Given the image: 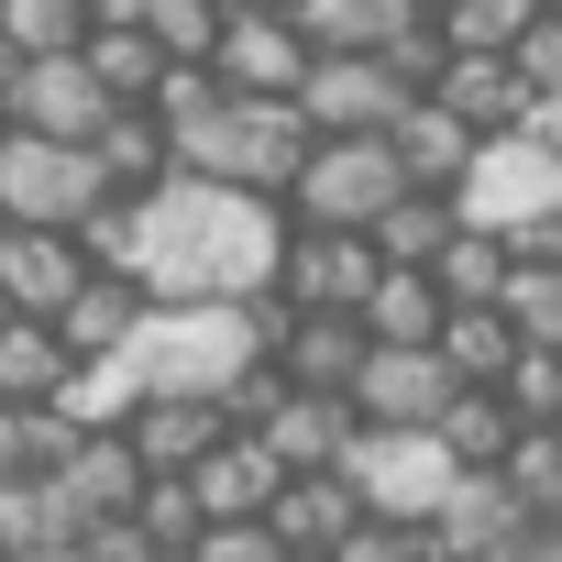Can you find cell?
<instances>
[{"label":"cell","mask_w":562,"mask_h":562,"mask_svg":"<svg viewBox=\"0 0 562 562\" xmlns=\"http://www.w3.org/2000/svg\"><path fill=\"white\" fill-rule=\"evenodd\" d=\"M78 243L133 276L144 299H276V265H288V210L265 188H221V177H166L144 199H100L78 221Z\"/></svg>","instance_id":"cell-1"},{"label":"cell","mask_w":562,"mask_h":562,"mask_svg":"<svg viewBox=\"0 0 562 562\" xmlns=\"http://www.w3.org/2000/svg\"><path fill=\"white\" fill-rule=\"evenodd\" d=\"M321 133H310V111L299 100H243V89H221L188 133H177V166L188 177H221V188H288L299 177V155H310Z\"/></svg>","instance_id":"cell-2"},{"label":"cell","mask_w":562,"mask_h":562,"mask_svg":"<svg viewBox=\"0 0 562 562\" xmlns=\"http://www.w3.org/2000/svg\"><path fill=\"white\" fill-rule=\"evenodd\" d=\"M452 210L474 221V232H540L551 210H562V144L540 133V122H507V133H474V166L452 177Z\"/></svg>","instance_id":"cell-3"},{"label":"cell","mask_w":562,"mask_h":562,"mask_svg":"<svg viewBox=\"0 0 562 562\" xmlns=\"http://www.w3.org/2000/svg\"><path fill=\"white\" fill-rule=\"evenodd\" d=\"M288 199H299V221H321V232H375V221L408 199V166H397L386 133H321V144L299 155Z\"/></svg>","instance_id":"cell-4"},{"label":"cell","mask_w":562,"mask_h":562,"mask_svg":"<svg viewBox=\"0 0 562 562\" xmlns=\"http://www.w3.org/2000/svg\"><path fill=\"white\" fill-rule=\"evenodd\" d=\"M100 199H111L100 144H67V133H0V221H56V232H78Z\"/></svg>","instance_id":"cell-5"},{"label":"cell","mask_w":562,"mask_h":562,"mask_svg":"<svg viewBox=\"0 0 562 562\" xmlns=\"http://www.w3.org/2000/svg\"><path fill=\"white\" fill-rule=\"evenodd\" d=\"M342 474H353V496L375 507V518H441V496L463 485V463H452V441L441 430H353V452H342Z\"/></svg>","instance_id":"cell-6"},{"label":"cell","mask_w":562,"mask_h":562,"mask_svg":"<svg viewBox=\"0 0 562 562\" xmlns=\"http://www.w3.org/2000/svg\"><path fill=\"white\" fill-rule=\"evenodd\" d=\"M419 100V78L397 56H364V45H310V78H299V111L310 133H397V111Z\"/></svg>","instance_id":"cell-7"},{"label":"cell","mask_w":562,"mask_h":562,"mask_svg":"<svg viewBox=\"0 0 562 562\" xmlns=\"http://www.w3.org/2000/svg\"><path fill=\"white\" fill-rule=\"evenodd\" d=\"M342 397H353L364 430H430V419L463 397V375H452L441 342H364V364H353Z\"/></svg>","instance_id":"cell-8"},{"label":"cell","mask_w":562,"mask_h":562,"mask_svg":"<svg viewBox=\"0 0 562 562\" xmlns=\"http://www.w3.org/2000/svg\"><path fill=\"white\" fill-rule=\"evenodd\" d=\"M122 100L100 89V67L67 45V56H23V78L0 89V122L12 133H67V144H100V122H111Z\"/></svg>","instance_id":"cell-9"},{"label":"cell","mask_w":562,"mask_h":562,"mask_svg":"<svg viewBox=\"0 0 562 562\" xmlns=\"http://www.w3.org/2000/svg\"><path fill=\"white\" fill-rule=\"evenodd\" d=\"M100 276V254L56 221H0V310H23V321H56L78 288Z\"/></svg>","instance_id":"cell-10"},{"label":"cell","mask_w":562,"mask_h":562,"mask_svg":"<svg viewBox=\"0 0 562 562\" xmlns=\"http://www.w3.org/2000/svg\"><path fill=\"white\" fill-rule=\"evenodd\" d=\"M375 276H386L375 232H321V221H299V232H288V265H276V310H364Z\"/></svg>","instance_id":"cell-11"},{"label":"cell","mask_w":562,"mask_h":562,"mask_svg":"<svg viewBox=\"0 0 562 562\" xmlns=\"http://www.w3.org/2000/svg\"><path fill=\"white\" fill-rule=\"evenodd\" d=\"M430 100H441L452 122H474V133L540 122V89H529V67H518L507 45H441V67H430Z\"/></svg>","instance_id":"cell-12"},{"label":"cell","mask_w":562,"mask_h":562,"mask_svg":"<svg viewBox=\"0 0 562 562\" xmlns=\"http://www.w3.org/2000/svg\"><path fill=\"white\" fill-rule=\"evenodd\" d=\"M243 430H254L276 463H288V474H321V463H342V452H353V430H364V419H353V397H342V386H276V397H265V419H243Z\"/></svg>","instance_id":"cell-13"},{"label":"cell","mask_w":562,"mask_h":562,"mask_svg":"<svg viewBox=\"0 0 562 562\" xmlns=\"http://www.w3.org/2000/svg\"><path fill=\"white\" fill-rule=\"evenodd\" d=\"M210 67H221V89H243V100H299L310 34H299V12H232Z\"/></svg>","instance_id":"cell-14"},{"label":"cell","mask_w":562,"mask_h":562,"mask_svg":"<svg viewBox=\"0 0 562 562\" xmlns=\"http://www.w3.org/2000/svg\"><path fill=\"white\" fill-rule=\"evenodd\" d=\"M265 518H276V540H288L299 562H321V551H342L375 507L353 496V474H342V463H321V474H288V485H276V496H265Z\"/></svg>","instance_id":"cell-15"},{"label":"cell","mask_w":562,"mask_h":562,"mask_svg":"<svg viewBox=\"0 0 562 562\" xmlns=\"http://www.w3.org/2000/svg\"><path fill=\"white\" fill-rule=\"evenodd\" d=\"M518 518H540V507H529V496L507 485V463H463V485L441 496V518H430V540H441L452 562H485V551H496V540H507Z\"/></svg>","instance_id":"cell-16"},{"label":"cell","mask_w":562,"mask_h":562,"mask_svg":"<svg viewBox=\"0 0 562 562\" xmlns=\"http://www.w3.org/2000/svg\"><path fill=\"white\" fill-rule=\"evenodd\" d=\"M188 485H199V518H265V496L288 485V463H276V452H265V441L232 419V430H221V441L188 463Z\"/></svg>","instance_id":"cell-17"},{"label":"cell","mask_w":562,"mask_h":562,"mask_svg":"<svg viewBox=\"0 0 562 562\" xmlns=\"http://www.w3.org/2000/svg\"><path fill=\"white\" fill-rule=\"evenodd\" d=\"M221 430H232L221 397H133V408H122V441L144 452V474H188Z\"/></svg>","instance_id":"cell-18"},{"label":"cell","mask_w":562,"mask_h":562,"mask_svg":"<svg viewBox=\"0 0 562 562\" xmlns=\"http://www.w3.org/2000/svg\"><path fill=\"white\" fill-rule=\"evenodd\" d=\"M364 310H288V331H276V375L288 386H353L364 364Z\"/></svg>","instance_id":"cell-19"},{"label":"cell","mask_w":562,"mask_h":562,"mask_svg":"<svg viewBox=\"0 0 562 562\" xmlns=\"http://www.w3.org/2000/svg\"><path fill=\"white\" fill-rule=\"evenodd\" d=\"M386 144H397V166H408V188H441V199H452V177L474 166V122H452V111H441L430 89H419V100L397 111V133H386Z\"/></svg>","instance_id":"cell-20"},{"label":"cell","mask_w":562,"mask_h":562,"mask_svg":"<svg viewBox=\"0 0 562 562\" xmlns=\"http://www.w3.org/2000/svg\"><path fill=\"white\" fill-rule=\"evenodd\" d=\"M67 375H78V353L56 342V321H0V408H45V397H67Z\"/></svg>","instance_id":"cell-21"},{"label":"cell","mask_w":562,"mask_h":562,"mask_svg":"<svg viewBox=\"0 0 562 562\" xmlns=\"http://www.w3.org/2000/svg\"><path fill=\"white\" fill-rule=\"evenodd\" d=\"M507 265H518V243H507V232L452 221V243L430 254V288H441L452 310H496V299H507Z\"/></svg>","instance_id":"cell-22"},{"label":"cell","mask_w":562,"mask_h":562,"mask_svg":"<svg viewBox=\"0 0 562 562\" xmlns=\"http://www.w3.org/2000/svg\"><path fill=\"white\" fill-rule=\"evenodd\" d=\"M78 441H89V419H78L67 397H45V408H0V485H34V474H56Z\"/></svg>","instance_id":"cell-23"},{"label":"cell","mask_w":562,"mask_h":562,"mask_svg":"<svg viewBox=\"0 0 562 562\" xmlns=\"http://www.w3.org/2000/svg\"><path fill=\"white\" fill-rule=\"evenodd\" d=\"M100 177H111V199H144V188H166V177H177V144H166V122H155L144 100L100 122Z\"/></svg>","instance_id":"cell-24"},{"label":"cell","mask_w":562,"mask_h":562,"mask_svg":"<svg viewBox=\"0 0 562 562\" xmlns=\"http://www.w3.org/2000/svg\"><path fill=\"white\" fill-rule=\"evenodd\" d=\"M133 321H144V288H133V276H111V265H100L89 288H78V299L56 310V342H67L78 364H100V353H111V342H122Z\"/></svg>","instance_id":"cell-25"},{"label":"cell","mask_w":562,"mask_h":562,"mask_svg":"<svg viewBox=\"0 0 562 562\" xmlns=\"http://www.w3.org/2000/svg\"><path fill=\"white\" fill-rule=\"evenodd\" d=\"M441 288H430V265H386L375 288H364V331L375 342H441Z\"/></svg>","instance_id":"cell-26"},{"label":"cell","mask_w":562,"mask_h":562,"mask_svg":"<svg viewBox=\"0 0 562 562\" xmlns=\"http://www.w3.org/2000/svg\"><path fill=\"white\" fill-rule=\"evenodd\" d=\"M89 67H100V89L133 111V100H155V78H166V45L144 34V23H89V45H78Z\"/></svg>","instance_id":"cell-27"},{"label":"cell","mask_w":562,"mask_h":562,"mask_svg":"<svg viewBox=\"0 0 562 562\" xmlns=\"http://www.w3.org/2000/svg\"><path fill=\"white\" fill-rule=\"evenodd\" d=\"M430 430L452 441V463H507V441H518V408H507L496 386H463V397H452Z\"/></svg>","instance_id":"cell-28"},{"label":"cell","mask_w":562,"mask_h":562,"mask_svg":"<svg viewBox=\"0 0 562 562\" xmlns=\"http://www.w3.org/2000/svg\"><path fill=\"white\" fill-rule=\"evenodd\" d=\"M496 310H507V331H518V342H562V265L518 243V265H507V299H496Z\"/></svg>","instance_id":"cell-29"},{"label":"cell","mask_w":562,"mask_h":562,"mask_svg":"<svg viewBox=\"0 0 562 562\" xmlns=\"http://www.w3.org/2000/svg\"><path fill=\"white\" fill-rule=\"evenodd\" d=\"M452 221H463V210H452L441 188H408V199L375 221V254H386V265H430V254L452 243Z\"/></svg>","instance_id":"cell-30"},{"label":"cell","mask_w":562,"mask_h":562,"mask_svg":"<svg viewBox=\"0 0 562 562\" xmlns=\"http://www.w3.org/2000/svg\"><path fill=\"white\" fill-rule=\"evenodd\" d=\"M441 353H452L463 386H496L507 353H518V331H507V310H441Z\"/></svg>","instance_id":"cell-31"},{"label":"cell","mask_w":562,"mask_h":562,"mask_svg":"<svg viewBox=\"0 0 562 562\" xmlns=\"http://www.w3.org/2000/svg\"><path fill=\"white\" fill-rule=\"evenodd\" d=\"M496 397L518 408V430H551L562 419V342H518L507 375H496Z\"/></svg>","instance_id":"cell-32"},{"label":"cell","mask_w":562,"mask_h":562,"mask_svg":"<svg viewBox=\"0 0 562 562\" xmlns=\"http://www.w3.org/2000/svg\"><path fill=\"white\" fill-rule=\"evenodd\" d=\"M529 23H540V0H430V34L441 45H507L518 56Z\"/></svg>","instance_id":"cell-33"},{"label":"cell","mask_w":562,"mask_h":562,"mask_svg":"<svg viewBox=\"0 0 562 562\" xmlns=\"http://www.w3.org/2000/svg\"><path fill=\"white\" fill-rule=\"evenodd\" d=\"M221 23H232L221 0H144V34L166 45V67H210L221 56Z\"/></svg>","instance_id":"cell-34"},{"label":"cell","mask_w":562,"mask_h":562,"mask_svg":"<svg viewBox=\"0 0 562 562\" xmlns=\"http://www.w3.org/2000/svg\"><path fill=\"white\" fill-rule=\"evenodd\" d=\"M89 0H0V34H12L23 56H67V45H89Z\"/></svg>","instance_id":"cell-35"},{"label":"cell","mask_w":562,"mask_h":562,"mask_svg":"<svg viewBox=\"0 0 562 562\" xmlns=\"http://www.w3.org/2000/svg\"><path fill=\"white\" fill-rule=\"evenodd\" d=\"M177 562H299V551L276 540V518H199V540Z\"/></svg>","instance_id":"cell-36"},{"label":"cell","mask_w":562,"mask_h":562,"mask_svg":"<svg viewBox=\"0 0 562 562\" xmlns=\"http://www.w3.org/2000/svg\"><path fill=\"white\" fill-rule=\"evenodd\" d=\"M507 485L551 518V507H562V430H518V441H507Z\"/></svg>","instance_id":"cell-37"},{"label":"cell","mask_w":562,"mask_h":562,"mask_svg":"<svg viewBox=\"0 0 562 562\" xmlns=\"http://www.w3.org/2000/svg\"><path fill=\"white\" fill-rule=\"evenodd\" d=\"M342 562H452V551H441L419 518H364V529L342 540Z\"/></svg>","instance_id":"cell-38"},{"label":"cell","mask_w":562,"mask_h":562,"mask_svg":"<svg viewBox=\"0 0 562 562\" xmlns=\"http://www.w3.org/2000/svg\"><path fill=\"white\" fill-rule=\"evenodd\" d=\"M485 562H562V518H518V529H507Z\"/></svg>","instance_id":"cell-39"},{"label":"cell","mask_w":562,"mask_h":562,"mask_svg":"<svg viewBox=\"0 0 562 562\" xmlns=\"http://www.w3.org/2000/svg\"><path fill=\"white\" fill-rule=\"evenodd\" d=\"M89 12H100V23H144V0H89Z\"/></svg>","instance_id":"cell-40"},{"label":"cell","mask_w":562,"mask_h":562,"mask_svg":"<svg viewBox=\"0 0 562 562\" xmlns=\"http://www.w3.org/2000/svg\"><path fill=\"white\" fill-rule=\"evenodd\" d=\"M12 78H23V45H12V34H0V89H12Z\"/></svg>","instance_id":"cell-41"},{"label":"cell","mask_w":562,"mask_h":562,"mask_svg":"<svg viewBox=\"0 0 562 562\" xmlns=\"http://www.w3.org/2000/svg\"><path fill=\"white\" fill-rule=\"evenodd\" d=\"M540 133H551V144H562V89H551V100H540Z\"/></svg>","instance_id":"cell-42"},{"label":"cell","mask_w":562,"mask_h":562,"mask_svg":"<svg viewBox=\"0 0 562 562\" xmlns=\"http://www.w3.org/2000/svg\"><path fill=\"white\" fill-rule=\"evenodd\" d=\"M221 12H288V0H221Z\"/></svg>","instance_id":"cell-43"},{"label":"cell","mask_w":562,"mask_h":562,"mask_svg":"<svg viewBox=\"0 0 562 562\" xmlns=\"http://www.w3.org/2000/svg\"><path fill=\"white\" fill-rule=\"evenodd\" d=\"M540 12H562V0H540Z\"/></svg>","instance_id":"cell-44"},{"label":"cell","mask_w":562,"mask_h":562,"mask_svg":"<svg viewBox=\"0 0 562 562\" xmlns=\"http://www.w3.org/2000/svg\"><path fill=\"white\" fill-rule=\"evenodd\" d=\"M321 562H342V551H321Z\"/></svg>","instance_id":"cell-45"},{"label":"cell","mask_w":562,"mask_h":562,"mask_svg":"<svg viewBox=\"0 0 562 562\" xmlns=\"http://www.w3.org/2000/svg\"><path fill=\"white\" fill-rule=\"evenodd\" d=\"M0 321H12V310H0Z\"/></svg>","instance_id":"cell-46"},{"label":"cell","mask_w":562,"mask_h":562,"mask_svg":"<svg viewBox=\"0 0 562 562\" xmlns=\"http://www.w3.org/2000/svg\"><path fill=\"white\" fill-rule=\"evenodd\" d=\"M0 133H12V122H0Z\"/></svg>","instance_id":"cell-47"},{"label":"cell","mask_w":562,"mask_h":562,"mask_svg":"<svg viewBox=\"0 0 562 562\" xmlns=\"http://www.w3.org/2000/svg\"><path fill=\"white\" fill-rule=\"evenodd\" d=\"M551 430H562V419H551Z\"/></svg>","instance_id":"cell-48"},{"label":"cell","mask_w":562,"mask_h":562,"mask_svg":"<svg viewBox=\"0 0 562 562\" xmlns=\"http://www.w3.org/2000/svg\"><path fill=\"white\" fill-rule=\"evenodd\" d=\"M551 518H562V507H551Z\"/></svg>","instance_id":"cell-49"}]
</instances>
